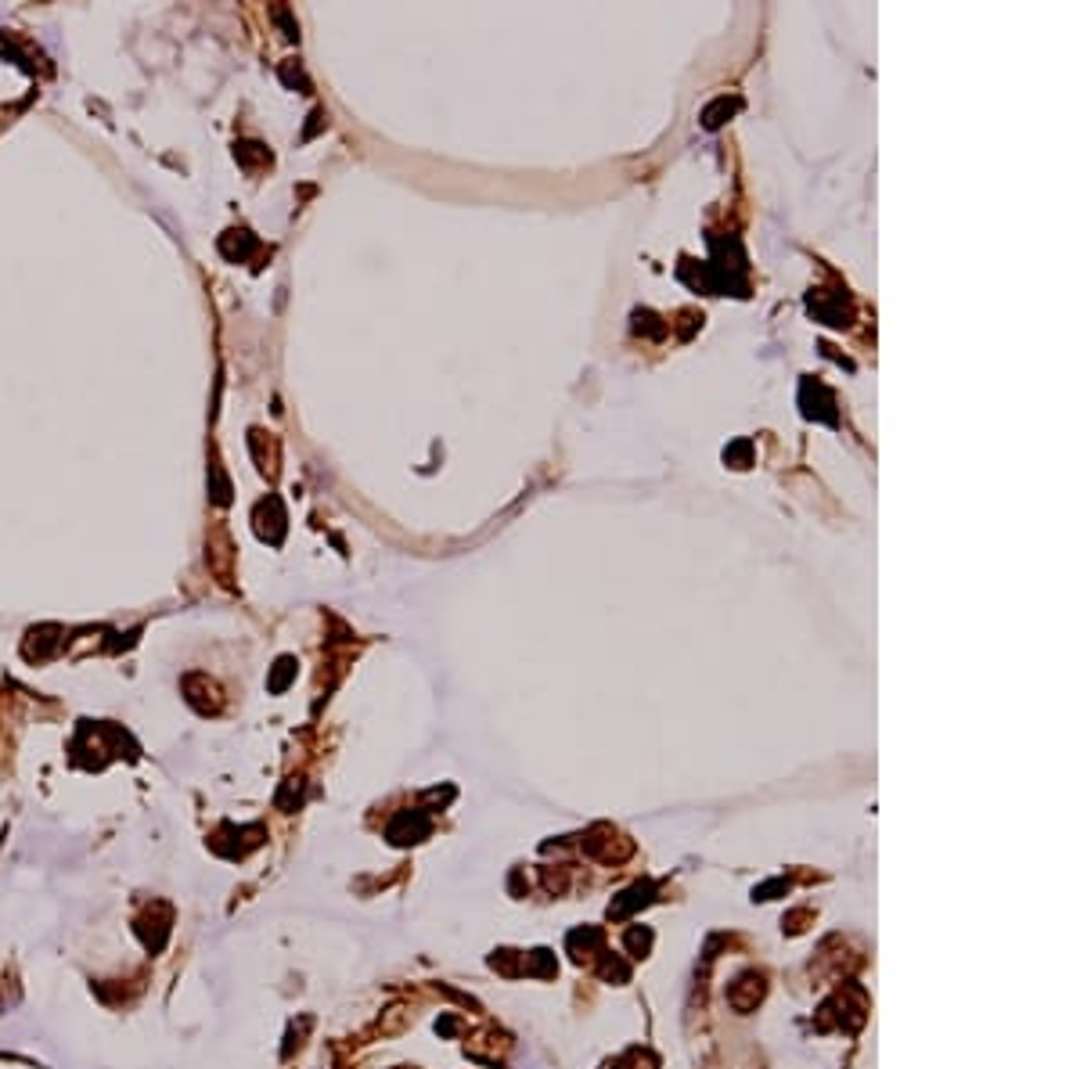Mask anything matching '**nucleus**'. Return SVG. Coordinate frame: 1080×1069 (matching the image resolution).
Returning <instances> with one entry per match:
<instances>
[{"label":"nucleus","instance_id":"1","mask_svg":"<svg viewBox=\"0 0 1080 1069\" xmlns=\"http://www.w3.org/2000/svg\"><path fill=\"white\" fill-rule=\"evenodd\" d=\"M134 929H137V936H141V944L148 947L152 954H159L162 947H166V940H170L173 908H170V904H162V900H155L152 908H148L141 918H137Z\"/></svg>","mask_w":1080,"mask_h":1069},{"label":"nucleus","instance_id":"2","mask_svg":"<svg viewBox=\"0 0 1080 1069\" xmlns=\"http://www.w3.org/2000/svg\"><path fill=\"white\" fill-rule=\"evenodd\" d=\"M429 832H432V821L425 818L422 810H404V814H396L393 818L386 836L393 839L396 846H411V843H422Z\"/></svg>","mask_w":1080,"mask_h":1069},{"label":"nucleus","instance_id":"3","mask_svg":"<svg viewBox=\"0 0 1080 1069\" xmlns=\"http://www.w3.org/2000/svg\"><path fill=\"white\" fill-rule=\"evenodd\" d=\"M648 893H652V886H648V882H645V886H634V890L623 893V900H616V904H612L609 915L612 918H627L630 911L638 908V904H648Z\"/></svg>","mask_w":1080,"mask_h":1069},{"label":"nucleus","instance_id":"4","mask_svg":"<svg viewBox=\"0 0 1080 1069\" xmlns=\"http://www.w3.org/2000/svg\"><path fill=\"white\" fill-rule=\"evenodd\" d=\"M292 670H296V666H292V659H281L278 670H274V677H270V692H285V684H288V677H292Z\"/></svg>","mask_w":1080,"mask_h":1069}]
</instances>
